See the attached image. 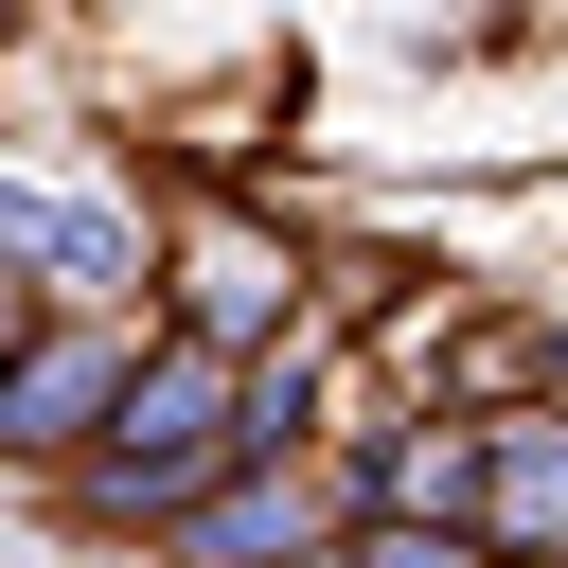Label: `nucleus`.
<instances>
[{"label": "nucleus", "instance_id": "nucleus-7", "mask_svg": "<svg viewBox=\"0 0 568 568\" xmlns=\"http://www.w3.org/2000/svg\"><path fill=\"white\" fill-rule=\"evenodd\" d=\"M532 568H568V550H532Z\"/></svg>", "mask_w": 568, "mask_h": 568}, {"label": "nucleus", "instance_id": "nucleus-1", "mask_svg": "<svg viewBox=\"0 0 568 568\" xmlns=\"http://www.w3.org/2000/svg\"><path fill=\"white\" fill-rule=\"evenodd\" d=\"M231 462H248V373H231L213 337L142 355V373H124V408L89 426V497H106V515H195Z\"/></svg>", "mask_w": 568, "mask_h": 568}, {"label": "nucleus", "instance_id": "nucleus-3", "mask_svg": "<svg viewBox=\"0 0 568 568\" xmlns=\"http://www.w3.org/2000/svg\"><path fill=\"white\" fill-rule=\"evenodd\" d=\"M284 302H302V266H284L266 231H231V213H213V231L178 248V320H195L213 355H248V337H284Z\"/></svg>", "mask_w": 568, "mask_h": 568}, {"label": "nucleus", "instance_id": "nucleus-2", "mask_svg": "<svg viewBox=\"0 0 568 568\" xmlns=\"http://www.w3.org/2000/svg\"><path fill=\"white\" fill-rule=\"evenodd\" d=\"M124 373H142V355H124L106 320H36V337L0 355V444H89V426L124 408Z\"/></svg>", "mask_w": 568, "mask_h": 568}, {"label": "nucleus", "instance_id": "nucleus-5", "mask_svg": "<svg viewBox=\"0 0 568 568\" xmlns=\"http://www.w3.org/2000/svg\"><path fill=\"white\" fill-rule=\"evenodd\" d=\"M0 248H18V266H53V284H124V231H106V213H71V195H0Z\"/></svg>", "mask_w": 568, "mask_h": 568}, {"label": "nucleus", "instance_id": "nucleus-6", "mask_svg": "<svg viewBox=\"0 0 568 568\" xmlns=\"http://www.w3.org/2000/svg\"><path fill=\"white\" fill-rule=\"evenodd\" d=\"M337 568H479V532H462V515H408V497H390V515H355V532H337Z\"/></svg>", "mask_w": 568, "mask_h": 568}, {"label": "nucleus", "instance_id": "nucleus-4", "mask_svg": "<svg viewBox=\"0 0 568 568\" xmlns=\"http://www.w3.org/2000/svg\"><path fill=\"white\" fill-rule=\"evenodd\" d=\"M479 550H568V426H479Z\"/></svg>", "mask_w": 568, "mask_h": 568}]
</instances>
